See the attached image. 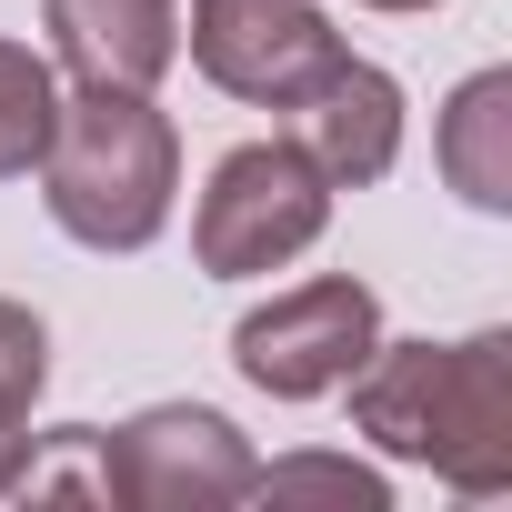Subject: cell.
Masks as SVG:
<instances>
[{
    "label": "cell",
    "mask_w": 512,
    "mask_h": 512,
    "mask_svg": "<svg viewBox=\"0 0 512 512\" xmlns=\"http://www.w3.org/2000/svg\"><path fill=\"white\" fill-rule=\"evenodd\" d=\"M352 422L392 462H432L452 492H512V332L372 342L352 372Z\"/></svg>",
    "instance_id": "cell-1"
},
{
    "label": "cell",
    "mask_w": 512,
    "mask_h": 512,
    "mask_svg": "<svg viewBox=\"0 0 512 512\" xmlns=\"http://www.w3.org/2000/svg\"><path fill=\"white\" fill-rule=\"evenodd\" d=\"M181 191V141L151 111V91H111L81 81V101H61L51 141H41V201L71 241L91 251H141L171 221Z\"/></svg>",
    "instance_id": "cell-2"
},
{
    "label": "cell",
    "mask_w": 512,
    "mask_h": 512,
    "mask_svg": "<svg viewBox=\"0 0 512 512\" xmlns=\"http://www.w3.org/2000/svg\"><path fill=\"white\" fill-rule=\"evenodd\" d=\"M322 221H332V181L302 161V141H241L201 191L191 251H201V272L241 282V272H282L292 251H312Z\"/></svg>",
    "instance_id": "cell-3"
},
{
    "label": "cell",
    "mask_w": 512,
    "mask_h": 512,
    "mask_svg": "<svg viewBox=\"0 0 512 512\" xmlns=\"http://www.w3.org/2000/svg\"><path fill=\"white\" fill-rule=\"evenodd\" d=\"M251 472H262L251 442L201 402H161L91 442V482L131 512H221V502H251Z\"/></svg>",
    "instance_id": "cell-4"
},
{
    "label": "cell",
    "mask_w": 512,
    "mask_h": 512,
    "mask_svg": "<svg viewBox=\"0 0 512 512\" xmlns=\"http://www.w3.org/2000/svg\"><path fill=\"white\" fill-rule=\"evenodd\" d=\"M372 342H382V302L352 272H322V282H302V292H282L262 312H241L231 362L272 402H322V392H342L372 362Z\"/></svg>",
    "instance_id": "cell-5"
},
{
    "label": "cell",
    "mask_w": 512,
    "mask_h": 512,
    "mask_svg": "<svg viewBox=\"0 0 512 512\" xmlns=\"http://www.w3.org/2000/svg\"><path fill=\"white\" fill-rule=\"evenodd\" d=\"M191 61H201L231 101L292 111V101L342 61V31L312 11V0H191Z\"/></svg>",
    "instance_id": "cell-6"
},
{
    "label": "cell",
    "mask_w": 512,
    "mask_h": 512,
    "mask_svg": "<svg viewBox=\"0 0 512 512\" xmlns=\"http://www.w3.org/2000/svg\"><path fill=\"white\" fill-rule=\"evenodd\" d=\"M292 141H302V161H312L332 191L382 181V171H392V151H402V81L342 51V61L292 101Z\"/></svg>",
    "instance_id": "cell-7"
},
{
    "label": "cell",
    "mask_w": 512,
    "mask_h": 512,
    "mask_svg": "<svg viewBox=\"0 0 512 512\" xmlns=\"http://www.w3.org/2000/svg\"><path fill=\"white\" fill-rule=\"evenodd\" d=\"M51 51L71 81H111V91H151L181 61V11L171 0H41Z\"/></svg>",
    "instance_id": "cell-8"
},
{
    "label": "cell",
    "mask_w": 512,
    "mask_h": 512,
    "mask_svg": "<svg viewBox=\"0 0 512 512\" xmlns=\"http://www.w3.org/2000/svg\"><path fill=\"white\" fill-rule=\"evenodd\" d=\"M442 171L472 211H512V71H472L442 111Z\"/></svg>",
    "instance_id": "cell-9"
},
{
    "label": "cell",
    "mask_w": 512,
    "mask_h": 512,
    "mask_svg": "<svg viewBox=\"0 0 512 512\" xmlns=\"http://www.w3.org/2000/svg\"><path fill=\"white\" fill-rule=\"evenodd\" d=\"M51 121H61V91H51V61H41V51H21V41H0V181L41 161Z\"/></svg>",
    "instance_id": "cell-10"
},
{
    "label": "cell",
    "mask_w": 512,
    "mask_h": 512,
    "mask_svg": "<svg viewBox=\"0 0 512 512\" xmlns=\"http://www.w3.org/2000/svg\"><path fill=\"white\" fill-rule=\"evenodd\" d=\"M262 502H352V512H382V472L372 462H342V452H292V462H262L251 472Z\"/></svg>",
    "instance_id": "cell-11"
},
{
    "label": "cell",
    "mask_w": 512,
    "mask_h": 512,
    "mask_svg": "<svg viewBox=\"0 0 512 512\" xmlns=\"http://www.w3.org/2000/svg\"><path fill=\"white\" fill-rule=\"evenodd\" d=\"M41 382H51V332H41V312L0 302V422H31Z\"/></svg>",
    "instance_id": "cell-12"
},
{
    "label": "cell",
    "mask_w": 512,
    "mask_h": 512,
    "mask_svg": "<svg viewBox=\"0 0 512 512\" xmlns=\"http://www.w3.org/2000/svg\"><path fill=\"white\" fill-rule=\"evenodd\" d=\"M31 472V422H0V492H21Z\"/></svg>",
    "instance_id": "cell-13"
},
{
    "label": "cell",
    "mask_w": 512,
    "mask_h": 512,
    "mask_svg": "<svg viewBox=\"0 0 512 512\" xmlns=\"http://www.w3.org/2000/svg\"><path fill=\"white\" fill-rule=\"evenodd\" d=\"M372 11H432V0H372Z\"/></svg>",
    "instance_id": "cell-14"
}]
</instances>
